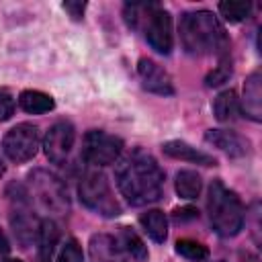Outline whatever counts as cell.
<instances>
[{"label": "cell", "mask_w": 262, "mask_h": 262, "mask_svg": "<svg viewBox=\"0 0 262 262\" xmlns=\"http://www.w3.org/2000/svg\"><path fill=\"white\" fill-rule=\"evenodd\" d=\"M115 180L125 201L133 207L156 203L164 190V170L143 149H133L117 164Z\"/></svg>", "instance_id": "cell-1"}, {"label": "cell", "mask_w": 262, "mask_h": 262, "mask_svg": "<svg viewBox=\"0 0 262 262\" xmlns=\"http://www.w3.org/2000/svg\"><path fill=\"white\" fill-rule=\"evenodd\" d=\"M180 41L190 55L227 53L229 41L219 18L209 10H192L182 14L178 25Z\"/></svg>", "instance_id": "cell-2"}, {"label": "cell", "mask_w": 262, "mask_h": 262, "mask_svg": "<svg viewBox=\"0 0 262 262\" xmlns=\"http://www.w3.org/2000/svg\"><path fill=\"white\" fill-rule=\"evenodd\" d=\"M125 23L131 29H141L145 41L162 55H168L174 47L172 16L156 2H129L123 10Z\"/></svg>", "instance_id": "cell-3"}, {"label": "cell", "mask_w": 262, "mask_h": 262, "mask_svg": "<svg viewBox=\"0 0 262 262\" xmlns=\"http://www.w3.org/2000/svg\"><path fill=\"white\" fill-rule=\"evenodd\" d=\"M207 211L213 229L221 237H233L244 227V205L239 196L221 180H213L207 190Z\"/></svg>", "instance_id": "cell-4"}, {"label": "cell", "mask_w": 262, "mask_h": 262, "mask_svg": "<svg viewBox=\"0 0 262 262\" xmlns=\"http://www.w3.org/2000/svg\"><path fill=\"white\" fill-rule=\"evenodd\" d=\"M78 194H80V201L90 211H94L102 217H117L121 213V207H119V203L111 190V184L102 172L90 170V172L82 174V178L78 182Z\"/></svg>", "instance_id": "cell-5"}, {"label": "cell", "mask_w": 262, "mask_h": 262, "mask_svg": "<svg viewBox=\"0 0 262 262\" xmlns=\"http://www.w3.org/2000/svg\"><path fill=\"white\" fill-rule=\"evenodd\" d=\"M39 143H41V137H39L37 125L18 123L6 131L4 139H2V151L10 162L23 164V162H29L37 156Z\"/></svg>", "instance_id": "cell-6"}, {"label": "cell", "mask_w": 262, "mask_h": 262, "mask_svg": "<svg viewBox=\"0 0 262 262\" xmlns=\"http://www.w3.org/2000/svg\"><path fill=\"white\" fill-rule=\"evenodd\" d=\"M123 139L100 129H92L82 139V158L92 166H108L119 160Z\"/></svg>", "instance_id": "cell-7"}, {"label": "cell", "mask_w": 262, "mask_h": 262, "mask_svg": "<svg viewBox=\"0 0 262 262\" xmlns=\"http://www.w3.org/2000/svg\"><path fill=\"white\" fill-rule=\"evenodd\" d=\"M29 178L33 184V192L43 209H47L51 213L68 211V194L57 176H53L51 172H45V170H35Z\"/></svg>", "instance_id": "cell-8"}, {"label": "cell", "mask_w": 262, "mask_h": 262, "mask_svg": "<svg viewBox=\"0 0 262 262\" xmlns=\"http://www.w3.org/2000/svg\"><path fill=\"white\" fill-rule=\"evenodd\" d=\"M76 141V129L70 121H57L49 127L43 139V151L49 162L53 164H63L74 147Z\"/></svg>", "instance_id": "cell-9"}, {"label": "cell", "mask_w": 262, "mask_h": 262, "mask_svg": "<svg viewBox=\"0 0 262 262\" xmlns=\"http://www.w3.org/2000/svg\"><path fill=\"white\" fill-rule=\"evenodd\" d=\"M12 201V213H10V223L14 227V233L16 237L20 239L23 246H29L37 233H39V225L35 221V217L31 215V209H29V201H27V194L25 190L20 188L18 190V196H10Z\"/></svg>", "instance_id": "cell-10"}, {"label": "cell", "mask_w": 262, "mask_h": 262, "mask_svg": "<svg viewBox=\"0 0 262 262\" xmlns=\"http://www.w3.org/2000/svg\"><path fill=\"white\" fill-rule=\"evenodd\" d=\"M137 74H139L141 86L147 92H154L158 96H172L176 92L170 74L160 63H156L149 57H139V61H137Z\"/></svg>", "instance_id": "cell-11"}, {"label": "cell", "mask_w": 262, "mask_h": 262, "mask_svg": "<svg viewBox=\"0 0 262 262\" xmlns=\"http://www.w3.org/2000/svg\"><path fill=\"white\" fill-rule=\"evenodd\" d=\"M205 141L219 147L229 158H244L250 151V141L229 129H209L205 131Z\"/></svg>", "instance_id": "cell-12"}, {"label": "cell", "mask_w": 262, "mask_h": 262, "mask_svg": "<svg viewBox=\"0 0 262 262\" xmlns=\"http://www.w3.org/2000/svg\"><path fill=\"white\" fill-rule=\"evenodd\" d=\"M162 151L174 160H182V162H190V164H201V166H215L217 160L196 147H192L186 141L180 139H170L166 143H162Z\"/></svg>", "instance_id": "cell-13"}, {"label": "cell", "mask_w": 262, "mask_h": 262, "mask_svg": "<svg viewBox=\"0 0 262 262\" xmlns=\"http://www.w3.org/2000/svg\"><path fill=\"white\" fill-rule=\"evenodd\" d=\"M262 82H260V72H252L244 84V98H242V108L246 117L252 121H262Z\"/></svg>", "instance_id": "cell-14"}, {"label": "cell", "mask_w": 262, "mask_h": 262, "mask_svg": "<svg viewBox=\"0 0 262 262\" xmlns=\"http://www.w3.org/2000/svg\"><path fill=\"white\" fill-rule=\"evenodd\" d=\"M141 227L145 229V233L156 242V244H164L168 237V219L164 215V211L160 209H149L139 217Z\"/></svg>", "instance_id": "cell-15"}, {"label": "cell", "mask_w": 262, "mask_h": 262, "mask_svg": "<svg viewBox=\"0 0 262 262\" xmlns=\"http://www.w3.org/2000/svg\"><path fill=\"white\" fill-rule=\"evenodd\" d=\"M18 106L29 113V115H43V113H49L55 102L53 98L47 94V92H41V90H23L18 94Z\"/></svg>", "instance_id": "cell-16"}, {"label": "cell", "mask_w": 262, "mask_h": 262, "mask_svg": "<svg viewBox=\"0 0 262 262\" xmlns=\"http://www.w3.org/2000/svg\"><path fill=\"white\" fill-rule=\"evenodd\" d=\"M213 113L217 117V121L221 123H229L237 117L239 113V98L233 90H223L215 96L213 100Z\"/></svg>", "instance_id": "cell-17"}, {"label": "cell", "mask_w": 262, "mask_h": 262, "mask_svg": "<svg viewBox=\"0 0 262 262\" xmlns=\"http://www.w3.org/2000/svg\"><path fill=\"white\" fill-rule=\"evenodd\" d=\"M174 188H176V194L182 199H196L203 188V180L194 170H180L176 174Z\"/></svg>", "instance_id": "cell-18"}, {"label": "cell", "mask_w": 262, "mask_h": 262, "mask_svg": "<svg viewBox=\"0 0 262 262\" xmlns=\"http://www.w3.org/2000/svg\"><path fill=\"white\" fill-rule=\"evenodd\" d=\"M131 258H135V260H145L147 258V248H145V244L141 242V237L135 233V231H131L129 227H121V231H119V237L115 239Z\"/></svg>", "instance_id": "cell-19"}, {"label": "cell", "mask_w": 262, "mask_h": 262, "mask_svg": "<svg viewBox=\"0 0 262 262\" xmlns=\"http://www.w3.org/2000/svg\"><path fill=\"white\" fill-rule=\"evenodd\" d=\"M221 16L229 23H242L250 16L252 12V2L250 0H223L217 4Z\"/></svg>", "instance_id": "cell-20"}, {"label": "cell", "mask_w": 262, "mask_h": 262, "mask_svg": "<svg viewBox=\"0 0 262 262\" xmlns=\"http://www.w3.org/2000/svg\"><path fill=\"white\" fill-rule=\"evenodd\" d=\"M117 242L108 235H96L92 237V244H90V252H92V258L94 262H113L115 258V252H117Z\"/></svg>", "instance_id": "cell-21"}, {"label": "cell", "mask_w": 262, "mask_h": 262, "mask_svg": "<svg viewBox=\"0 0 262 262\" xmlns=\"http://www.w3.org/2000/svg\"><path fill=\"white\" fill-rule=\"evenodd\" d=\"M176 252L186 258V260H192V262H201L209 256V250L207 246H203L201 242H194V239H188V237H182L176 242Z\"/></svg>", "instance_id": "cell-22"}, {"label": "cell", "mask_w": 262, "mask_h": 262, "mask_svg": "<svg viewBox=\"0 0 262 262\" xmlns=\"http://www.w3.org/2000/svg\"><path fill=\"white\" fill-rule=\"evenodd\" d=\"M57 262H84L82 248H80V244L74 237H68L61 244L59 254H57Z\"/></svg>", "instance_id": "cell-23"}, {"label": "cell", "mask_w": 262, "mask_h": 262, "mask_svg": "<svg viewBox=\"0 0 262 262\" xmlns=\"http://www.w3.org/2000/svg\"><path fill=\"white\" fill-rule=\"evenodd\" d=\"M229 76H231V61H229L227 57H223L221 63H219V66L205 78V84H207L209 88H213V86H219V84L227 82Z\"/></svg>", "instance_id": "cell-24"}, {"label": "cell", "mask_w": 262, "mask_h": 262, "mask_svg": "<svg viewBox=\"0 0 262 262\" xmlns=\"http://www.w3.org/2000/svg\"><path fill=\"white\" fill-rule=\"evenodd\" d=\"M14 96L6 90H0V121H8L14 115Z\"/></svg>", "instance_id": "cell-25"}, {"label": "cell", "mask_w": 262, "mask_h": 262, "mask_svg": "<svg viewBox=\"0 0 262 262\" xmlns=\"http://www.w3.org/2000/svg\"><path fill=\"white\" fill-rule=\"evenodd\" d=\"M63 10L74 18V20H80L84 16V10H86V2H63Z\"/></svg>", "instance_id": "cell-26"}, {"label": "cell", "mask_w": 262, "mask_h": 262, "mask_svg": "<svg viewBox=\"0 0 262 262\" xmlns=\"http://www.w3.org/2000/svg\"><path fill=\"white\" fill-rule=\"evenodd\" d=\"M194 217H199V211L192 209V207H182V209L174 211V219L176 221H188V219H194Z\"/></svg>", "instance_id": "cell-27"}, {"label": "cell", "mask_w": 262, "mask_h": 262, "mask_svg": "<svg viewBox=\"0 0 262 262\" xmlns=\"http://www.w3.org/2000/svg\"><path fill=\"white\" fill-rule=\"evenodd\" d=\"M8 250H10V246H8V239H6L4 231L0 229V258H4V256L8 254Z\"/></svg>", "instance_id": "cell-28"}, {"label": "cell", "mask_w": 262, "mask_h": 262, "mask_svg": "<svg viewBox=\"0 0 262 262\" xmlns=\"http://www.w3.org/2000/svg\"><path fill=\"white\" fill-rule=\"evenodd\" d=\"M4 262H23V260H18V258H8V260H4Z\"/></svg>", "instance_id": "cell-29"}, {"label": "cell", "mask_w": 262, "mask_h": 262, "mask_svg": "<svg viewBox=\"0 0 262 262\" xmlns=\"http://www.w3.org/2000/svg\"><path fill=\"white\" fill-rule=\"evenodd\" d=\"M4 174V166H2V160H0V176Z\"/></svg>", "instance_id": "cell-30"}, {"label": "cell", "mask_w": 262, "mask_h": 262, "mask_svg": "<svg viewBox=\"0 0 262 262\" xmlns=\"http://www.w3.org/2000/svg\"><path fill=\"white\" fill-rule=\"evenodd\" d=\"M217 262H225V260H217Z\"/></svg>", "instance_id": "cell-31"}]
</instances>
